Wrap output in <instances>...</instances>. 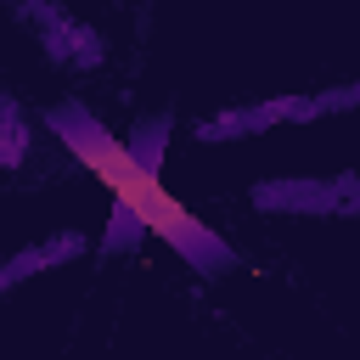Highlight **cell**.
<instances>
[{
  "label": "cell",
  "mask_w": 360,
  "mask_h": 360,
  "mask_svg": "<svg viewBox=\"0 0 360 360\" xmlns=\"http://www.w3.org/2000/svg\"><path fill=\"white\" fill-rule=\"evenodd\" d=\"M51 129H62L68 135V146L107 180V191H112V202H124L141 225H152V231H163L197 270H208V264H219V259H231L180 202H169V191L158 186V169H146L124 141H112L96 118H84V112H51Z\"/></svg>",
  "instance_id": "obj_1"
},
{
  "label": "cell",
  "mask_w": 360,
  "mask_h": 360,
  "mask_svg": "<svg viewBox=\"0 0 360 360\" xmlns=\"http://www.w3.org/2000/svg\"><path fill=\"white\" fill-rule=\"evenodd\" d=\"M343 186H259L253 202L259 208H332Z\"/></svg>",
  "instance_id": "obj_2"
},
{
  "label": "cell",
  "mask_w": 360,
  "mask_h": 360,
  "mask_svg": "<svg viewBox=\"0 0 360 360\" xmlns=\"http://www.w3.org/2000/svg\"><path fill=\"white\" fill-rule=\"evenodd\" d=\"M141 231H146V225H141V219H135V214H129V208L118 202V208H112V231L101 236V253H118V248L141 242Z\"/></svg>",
  "instance_id": "obj_3"
}]
</instances>
